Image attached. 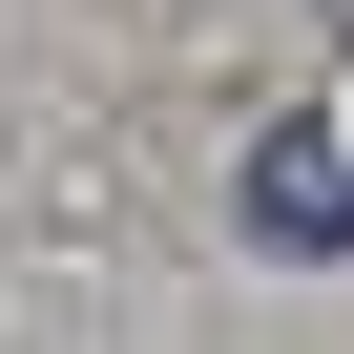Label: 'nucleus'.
Instances as JSON below:
<instances>
[{
	"label": "nucleus",
	"instance_id": "1",
	"mask_svg": "<svg viewBox=\"0 0 354 354\" xmlns=\"http://www.w3.org/2000/svg\"><path fill=\"white\" fill-rule=\"evenodd\" d=\"M230 209H250V250H354V146H333V104L250 125V167H230Z\"/></svg>",
	"mask_w": 354,
	"mask_h": 354
},
{
	"label": "nucleus",
	"instance_id": "2",
	"mask_svg": "<svg viewBox=\"0 0 354 354\" xmlns=\"http://www.w3.org/2000/svg\"><path fill=\"white\" fill-rule=\"evenodd\" d=\"M313 21H333V42H354V0H313Z\"/></svg>",
	"mask_w": 354,
	"mask_h": 354
}]
</instances>
